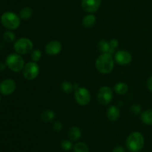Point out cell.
<instances>
[{
	"label": "cell",
	"mask_w": 152,
	"mask_h": 152,
	"mask_svg": "<svg viewBox=\"0 0 152 152\" xmlns=\"http://www.w3.org/2000/svg\"><path fill=\"white\" fill-rule=\"evenodd\" d=\"M114 66L113 55L110 53L101 54L96 60V68L102 74L111 72Z\"/></svg>",
	"instance_id": "1"
},
{
	"label": "cell",
	"mask_w": 152,
	"mask_h": 152,
	"mask_svg": "<svg viewBox=\"0 0 152 152\" xmlns=\"http://www.w3.org/2000/svg\"><path fill=\"white\" fill-rule=\"evenodd\" d=\"M126 143L128 150L131 152H139L143 148L145 139L143 135L140 132L134 131L129 134Z\"/></svg>",
	"instance_id": "2"
},
{
	"label": "cell",
	"mask_w": 152,
	"mask_h": 152,
	"mask_svg": "<svg viewBox=\"0 0 152 152\" xmlns=\"http://www.w3.org/2000/svg\"><path fill=\"white\" fill-rule=\"evenodd\" d=\"M1 23L7 30H15L20 25V17L12 11L4 12L1 16Z\"/></svg>",
	"instance_id": "3"
},
{
	"label": "cell",
	"mask_w": 152,
	"mask_h": 152,
	"mask_svg": "<svg viewBox=\"0 0 152 152\" xmlns=\"http://www.w3.org/2000/svg\"><path fill=\"white\" fill-rule=\"evenodd\" d=\"M5 63L7 66L14 72H19L23 70L25 66V61L21 56L17 53L10 54L7 55L5 60Z\"/></svg>",
	"instance_id": "4"
},
{
	"label": "cell",
	"mask_w": 152,
	"mask_h": 152,
	"mask_svg": "<svg viewBox=\"0 0 152 152\" xmlns=\"http://www.w3.org/2000/svg\"><path fill=\"white\" fill-rule=\"evenodd\" d=\"M34 43L32 40L27 37H22L16 40L13 45V49L19 55H27L33 50Z\"/></svg>",
	"instance_id": "5"
},
{
	"label": "cell",
	"mask_w": 152,
	"mask_h": 152,
	"mask_svg": "<svg viewBox=\"0 0 152 152\" xmlns=\"http://www.w3.org/2000/svg\"><path fill=\"white\" fill-rule=\"evenodd\" d=\"M24 77L27 80H32L37 78L39 74V66L36 62H28L24 66L22 70Z\"/></svg>",
	"instance_id": "6"
},
{
	"label": "cell",
	"mask_w": 152,
	"mask_h": 152,
	"mask_svg": "<svg viewBox=\"0 0 152 152\" xmlns=\"http://www.w3.org/2000/svg\"><path fill=\"white\" fill-rule=\"evenodd\" d=\"M76 101L81 106H86L91 101V93L86 87H79L74 92Z\"/></svg>",
	"instance_id": "7"
},
{
	"label": "cell",
	"mask_w": 152,
	"mask_h": 152,
	"mask_svg": "<svg viewBox=\"0 0 152 152\" xmlns=\"http://www.w3.org/2000/svg\"><path fill=\"white\" fill-rule=\"evenodd\" d=\"M113 98L112 89L110 86H103L99 89L97 92L98 102L102 105H107L111 103Z\"/></svg>",
	"instance_id": "8"
},
{
	"label": "cell",
	"mask_w": 152,
	"mask_h": 152,
	"mask_svg": "<svg viewBox=\"0 0 152 152\" xmlns=\"http://www.w3.org/2000/svg\"><path fill=\"white\" fill-rule=\"evenodd\" d=\"M16 82L11 78L4 79L0 83V93L3 95H10L16 90Z\"/></svg>",
	"instance_id": "9"
},
{
	"label": "cell",
	"mask_w": 152,
	"mask_h": 152,
	"mask_svg": "<svg viewBox=\"0 0 152 152\" xmlns=\"http://www.w3.org/2000/svg\"><path fill=\"white\" fill-rule=\"evenodd\" d=\"M114 60L118 64L121 66H126L132 61V55L126 50L117 51L114 55Z\"/></svg>",
	"instance_id": "10"
},
{
	"label": "cell",
	"mask_w": 152,
	"mask_h": 152,
	"mask_svg": "<svg viewBox=\"0 0 152 152\" xmlns=\"http://www.w3.org/2000/svg\"><path fill=\"white\" fill-rule=\"evenodd\" d=\"M102 4V0H82L81 7L85 11L94 13L97 11Z\"/></svg>",
	"instance_id": "11"
},
{
	"label": "cell",
	"mask_w": 152,
	"mask_h": 152,
	"mask_svg": "<svg viewBox=\"0 0 152 152\" xmlns=\"http://www.w3.org/2000/svg\"><path fill=\"white\" fill-rule=\"evenodd\" d=\"M62 49V43L58 40H51L46 44L45 51L49 55H57L61 52Z\"/></svg>",
	"instance_id": "12"
},
{
	"label": "cell",
	"mask_w": 152,
	"mask_h": 152,
	"mask_svg": "<svg viewBox=\"0 0 152 152\" xmlns=\"http://www.w3.org/2000/svg\"><path fill=\"white\" fill-rule=\"evenodd\" d=\"M107 118L111 122L117 121L120 118V110L118 107L116 105H112L108 107L106 113Z\"/></svg>",
	"instance_id": "13"
},
{
	"label": "cell",
	"mask_w": 152,
	"mask_h": 152,
	"mask_svg": "<svg viewBox=\"0 0 152 152\" xmlns=\"http://www.w3.org/2000/svg\"><path fill=\"white\" fill-rule=\"evenodd\" d=\"M96 22V18L93 13H90L83 17V20H82V23L84 27L87 28H91L95 25Z\"/></svg>",
	"instance_id": "14"
},
{
	"label": "cell",
	"mask_w": 152,
	"mask_h": 152,
	"mask_svg": "<svg viewBox=\"0 0 152 152\" xmlns=\"http://www.w3.org/2000/svg\"><path fill=\"white\" fill-rule=\"evenodd\" d=\"M81 136V129L77 126H73L68 131V137H69L70 139L72 141H77V140L80 139Z\"/></svg>",
	"instance_id": "15"
},
{
	"label": "cell",
	"mask_w": 152,
	"mask_h": 152,
	"mask_svg": "<svg viewBox=\"0 0 152 152\" xmlns=\"http://www.w3.org/2000/svg\"><path fill=\"white\" fill-rule=\"evenodd\" d=\"M56 117V113L51 110H45L42 112L40 118L44 122H50Z\"/></svg>",
	"instance_id": "16"
},
{
	"label": "cell",
	"mask_w": 152,
	"mask_h": 152,
	"mask_svg": "<svg viewBox=\"0 0 152 152\" xmlns=\"http://www.w3.org/2000/svg\"><path fill=\"white\" fill-rule=\"evenodd\" d=\"M114 90L119 95H123L127 93L128 91H129V86L126 83L118 82L114 86Z\"/></svg>",
	"instance_id": "17"
},
{
	"label": "cell",
	"mask_w": 152,
	"mask_h": 152,
	"mask_svg": "<svg viewBox=\"0 0 152 152\" xmlns=\"http://www.w3.org/2000/svg\"><path fill=\"white\" fill-rule=\"evenodd\" d=\"M141 121L146 125H152V110H146L140 116Z\"/></svg>",
	"instance_id": "18"
},
{
	"label": "cell",
	"mask_w": 152,
	"mask_h": 152,
	"mask_svg": "<svg viewBox=\"0 0 152 152\" xmlns=\"http://www.w3.org/2000/svg\"><path fill=\"white\" fill-rule=\"evenodd\" d=\"M33 14H34V10L30 7H23L19 11V17L22 19H25V20L31 19Z\"/></svg>",
	"instance_id": "19"
},
{
	"label": "cell",
	"mask_w": 152,
	"mask_h": 152,
	"mask_svg": "<svg viewBox=\"0 0 152 152\" xmlns=\"http://www.w3.org/2000/svg\"><path fill=\"white\" fill-rule=\"evenodd\" d=\"M98 50L102 54L104 53H109L110 52V44L107 40H101L99 41L97 45Z\"/></svg>",
	"instance_id": "20"
},
{
	"label": "cell",
	"mask_w": 152,
	"mask_h": 152,
	"mask_svg": "<svg viewBox=\"0 0 152 152\" xmlns=\"http://www.w3.org/2000/svg\"><path fill=\"white\" fill-rule=\"evenodd\" d=\"M61 89H62V92L66 94H68L74 89V84L71 83V82L68 81V80H65V81H63L61 83Z\"/></svg>",
	"instance_id": "21"
},
{
	"label": "cell",
	"mask_w": 152,
	"mask_h": 152,
	"mask_svg": "<svg viewBox=\"0 0 152 152\" xmlns=\"http://www.w3.org/2000/svg\"><path fill=\"white\" fill-rule=\"evenodd\" d=\"M74 152H89V148L84 142H77L74 146Z\"/></svg>",
	"instance_id": "22"
},
{
	"label": "cell",
	"mask_w": 152,
	"mask_h": 152,
	"mask_svg": "<svg viewBox=\"0 0 152 152\" xmlns=\"http://www.w3.org/2000/svg\"><path fill=\"white\" fill-rule=\"evenodd\" d=\"M3 38L7 43H13L16 40V35L14 33L10 30H7L3 34Z\"/></svg>",
	"instance_id": "23"
},
{
	"label": "cell",
	"mask_w": 152,
	"mask_h": 152,
	"mask_svg": "<svg viewBox=\"0 0 152 152\" xmlns=\"http://www.w3.org/2000/svg\"><path fill=\"white\" fill-rule=\"evenodd\" d=\"M31 59L34 62H39L41 59V57H42V52L39 49H33L31 51Z\"/></svg>",
	"instance_id": "24"
},
{
	"label": "cell",
	"mask_w": 152,
	"mask_h": 152,
	"mask_svg": "<svg viewBox=\"0 0 152 152\" xmlns=\"http://www.w3.org/2000/svg\"><path fill=\"white\" fill-rule=\"evenodd\" d=\"M109 44H110V52H109V53L111 54V55H113V53H114V52H115L116 49H117V47L118 46L119 41L116 38H113V39H111V40H110Z\"/></svg>",
	"instance_id": "25"
},
{
	"label": "cell",
	"mask_w": 152,
	"mask_h": 152,
	"mask_svg": "<svg viewBox=\"0 0 152 152\" xmlns=\"http://www.w3.org/2000/svg\"><path fill=\"white\" fill-rule=\"evenodd\" d=\"M61 147L64 151H70L73 148V144L69 139H64L61 143Z\"/></svg>",
	"instance_id": "26"
},
{
	"label": "cell",
	"mask_w": 152,
	"mask_h": 152,
	"mask_svg": "<svg viewBox=\"0 0 152 152\" xmlns=\"http://www.w3.org/2000/svg\"><path fill=\"white\" fill-rule=\"evenodd\" d=\"M131 110H132V113H133L134 115H138L141 113L142 108H141V106L140 105V104H134L132 106Z\"/></svg>",
	"instance_id": "27"
},
{
	"label": "cell",
	"mask_w": 152,
	"mask_h": 152,
	"mask_svg": "<svg viewBox=\"0 0 152 152\" xmlns=\"http://www.w3.org/2000/svg\"><path fill=\"white\" fill-rule=\"evenodd\" d=\"M62 128H63V125H62V123L61 122L57 121V122H55L54 123H53V128L55 131H56V132L60 131L62 129Z\"/></svg>",
	"instance_id": "28"
},
{
	"label": "cell",
	"mask_w": 152,
	"mask_h": 152,
	"mask_svg": "<svg viewBox=\"0 0 152 152\" xmlns=\"http://www.w3.org/2000/svg\"><path fill=\"white\" fill-rule=\"evenodd\" d=\"M147 88L148 90L152 92V75L147 80Z\"/></svg>",
	"instance_id": "29"
},
{
	"label": "cell",
	"mask_w": 152,
	"mask_h": 152,
	"mask_svg": "<svg viewBox=\"0 0 152 152\" xmlns=\"http://www.w3.org/2000/svg\"><path fill=\"white\" fill-rule=\"evenodd\" d=\"M112 152H126L125 151L124 148L122 147V146H116L114 149H113V151Z\"/></svg>",
	"instance_id": "30"
},
{
	"label": "cell",
	"mask_w": 152,
	"mask_h": 152,
	"mask_svg": "<svg viewBox=\"0 0 152 152\" xmlns=\"http://www.w3.org/2000/svg\"><path fill=\"white\" fill-rule=\"evenodd\" d=\"M6 63H4L2 62H0V72H3L4 69H5L6 67Z\"/></svg>",
	"instance_id": "31"
},
{
	"label": "cell",
	"mask_w": 152,
	"mask_h": 152,
	"mask_svg": "<svg viewBox=\"0 0 152 152\" xmlns=\"http://www.w3.org/2000/svg\"><path fill=\"white\" fill-rule=\"evenodd\" d=\"M0 101H1V96H0Z\"/></svg>",
	"instance_id": "32"
}]
</instances>
